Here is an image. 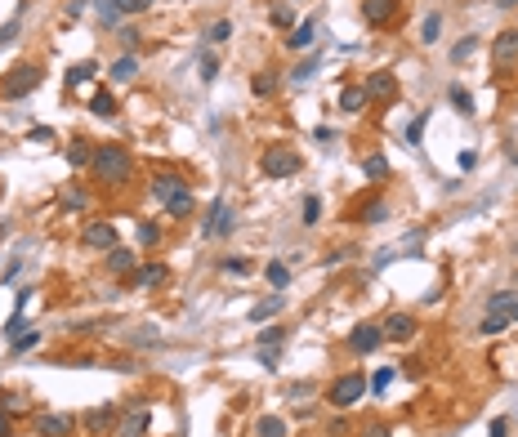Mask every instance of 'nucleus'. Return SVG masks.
<instances>
[{
	"mask_svg": "<svg viewBox=\"0 0 518 437\" xmlns=\"http://www.w3.org/2000/svg\"><path fill=\"white\" fill-rule=\"evenodd\" d=\"M505 429H510V424H505V420H496V424H492V437H505Z\"/></svg>",
	"mask_w": 518,
	"mask_h": 437,
	"instance_id": "56",
	"label": "nucleus"
},
{
	"mask_svg": "<svg viewBox=\"0 0 518 437\" xmlns=\"http://www.w3.org/2000/svg\"><path fill=\"white\" fill-rule=\"evenodd\" d=\"M366 437H389V429H384V424H371V429H366Z\"/></svg>",
	"mask_w": 518,
	"mask_h": 437,
	"instance_id": "55",
	"label": "nucleus"
},
{
	"mask_svg": "<svg viewBox=\"0 0 518 437\" xmlns=\"http://www.w3.org/2000/svg\"><path fill=\"white\" fill-rule=\"evenodd\" d=\"M99 14H103V23H108V27H117V23H121V9H117V0H99Z\"/></svg>",
	"mask_w": 518,
	"mask_h": 437,
	"instance_id": "34",
	"label": "nucleus"
},
{
	"mask_svg": "<svg viewBox=\"0 0 518 437\" xmlns=\"http://www.w3.org/2000/svg\"><path fill=\"white\" fill-rule=\"evenodd\" d=\"M496 5H501V9H518V0H496Z\"/></svg>",
	"mask_w": 518,
	"mask_h": 437,
	"instance_id": "57",
	"label": "nucleus"
},
{
	"mask_svg": "<svg viewBox=\"0 0 518 437\" xmlns=\"http://www.w3.org/2000/svg\"><path fill=\"white\" fill-rule=\"evenodd\" d=\"M380 330H384V339L402 344V339H411V335H416V317H411V312H389Z\"/></svg>",
	"mask_w": 518,
	"mask_h": 437,
	"instance_id": "6",
	"label": "nucleus"
},
{
	"mask_svg": "<svg viewBox=\"0 0 518 437\" xmlns=\"http://www.w3.org/2000/svg\"><path fill=\"white\" fill-rule=\"evenodd\" d=\"M148 5H152V0H117V9H121V14H143Z\"/></svg>",
	"mask_w": 518,
	"mask_h": 437,
	"instance_id": "43",
	"label": "nucleus"
},
{
	"mask_svg": "<svg viewBox=\"0 0 518 437\" xmlns=\"http://www.w3.org/2000/svg\"><path fill=\"white\" fill-rule=\"evenodd\" d=\"M36 429H41V437H68L77 429V420L72 415H36Z\"/></svg>",
	"mask_w": 518,
	"mask_h": 437,
	"instance_id": "13",
	"label": "nucleus"
},
{
	"mask_svg": "<svg viewBox=\"0 0 518 437\" xmlns=\"http://www.w3.org/2000/svg\"><path fill=\"white\" fill-rule=\"evenodd\" d=\"M9 433H14V429H9V411L0 406V437H9Z\"/></svg>",
	"mask_w": 518,
	"mask_h": 437,
	"instance_id": "54",
	"label": "nucleus"
},
{
	"mask_svg": "<svg viewBox=\"0 0 518 437\" xmlns=\"http://www.w3.org/2000/svg\"><path fill=\"white\" fill-rule=\"evenodd\" d=\"M81 241H86V245H94V250H112V245H117V223L99 218V223H90L86 232H81Z\"/></svg>",
	"mask_w": 518,
	"mask_h": 437,
	"instance_id": "9",
	"label": "nucleus"
},
{
	"mask_svg": "<svg viewBox=\"0 0 518 437\" xmlns=\"http://www.w3.org/2000/svg\"><path fill=\"white\" fill-rule=\"evenodd\" d=\"M228 272H232V277H241V272H250V263L246 259H228Z\"/></svg>",
	"mask_w": 518,
	"mask_h": 437,
	"instance_id": "49",
	"label": "nucleus"
},
{
	"mask_svg": "<svg viewBox=\"0 0 518 437\" xmlns=\"http://www.w3.org/2000/svg\"><path fill=\"white\" fill-rule=\"evenodd\" d=\"M250 90H255L259 99H272V94H277V81H272V72H259L255 81H250Z\"/></svg>",
	"mask_w": 518,
	"mask_h": 437,
	"instance_id": "28",
	"label": "nucleus"
},
{
	"mask_svg": "<svg viewBox=\"0 0 518 437\" xmlns=\"http://www.w3.org/2000/svg\"><path fill=\"white\" fill-rule=\"evenodd\" d=\"M384 218H389V205H384V201H371L362 210V223H384Z\"/></svg>",
	"mask_w": 518,
	"mask_h": 437,
	"instance_id": "32",
	"label": "nucleus"
},
{
	"mask_svg": "<svg viewBox=\"0 0 518 437\" xmlns=\"http://www.w3.org/2000/svg\"><path fill=\"white\" fill-rule=\"evenodd\" d=\"M263 277L272 281V290H286V286H290V268H286L281 259H272L268 268H263Z\"/></svg>",
	"mask_w": 518,
	"mask_h": 437,
	"instance_id": "21",
	"label": "nucleus"
},
{
	"mask_svg": "<svg viewBox=\"0 0 518 437\" xmlns=\"http://www.w3.org/2000/svg\"><path fill=\"white\" fill-rule=\"evenodd\" d=\"M362 397H366V379L357 375V370H353V375H340L331 384V406H340V411H348V406L362 402Z\"/></svg>",
	"mask_w": 518,
	"mask_h": 437,
	"instance_id": "4",
	"label": "nucleus"
},
{
	"mask_svg": "<svg viewBox=\"0 0 518 437\" xmlns=\"http://www.w3.org/2000/svg\"><path fill=\"white\" fill-rule=\"evenodd\" d=\"M317 218H322V201H317V196H304V223L313 227Z\"/></svg>",
	"mask_w": 518,
	"mask_h": 437,
	"instance_id": "37",
	"label": "nucleus"
},
{
	"mask_svg": "<svg viewBox=\"0 0 518 437\" xmlns=\"http://www.w3.org/2000/svg\"><path fill=\"white\" fill-rule=\"evenodd\" d=\"M259 366L263 370H277V348H259Z\"/></svg>",
	"mask_w": 518,
	"mask_h": 437,
	"instance_id": "45",
	"label": "nucleus"
},
{
	"mask_svg": "<svg viewBox=\"0 0 518 437\" xmlns=\"http://www.w3.org/2000/svg\"><path fill=\"white\" fill-rule=\"evenodd\" d=\"M505 326H510V317H505V312H487V321H483V335H501Z\"/></svg>",
	"mask_w": 518,
	"mask_h": 437,
	"instance_id": "33",
	"label": "nucleus"
},
{
	"mask_svg": "<svg viewBox=\"0 0 518 437\" xmlns=\"http://www.w3.org/2000/svg\"><path fill=\"white\" fill-rule=\"evenodd\" d=\"M228 36H232V23H228V18H219V23L210 27V41H219V45H223Z\"/></svg>",
	"mask_w": 518,
	"mask_h": 437,
	"instance_id": "42",
	"label": "nucleus"
},
{
	"mask_svg": "<svg viewBox=\"0 0 518 437\" xmlns=\"http://www.w3.org/2000/svg\"><path fill=\"white\" fill-rule=\"evenodd\" d=\"M201 232L210 236V241H215V236H228V232H232V214H228V205H223V201H215V205H210V214H206Z\"/></svg>",
	"mask_w": 518,
	"mask_h": 437,
	"instance_id": "11",
	"label": "nucleus"
},
{
	"mask_svg": "<svg viewBox=\"0 0 518 437\" xmlns=\"http://www.w3.org/2000/svg\"><path fill=\"white\" fill-rule=\"evenodd\" d=\"M487 308H492V312H505V317H510V312L518 308V290H496L492 299H487Z\"/></svg>",
	"mask_w": 518,
	"mask_h": 437,
	"instance_id": "20",
	"label": "nucleus"
},
{
	"mask_svg": "<svg viewBox=\"0 0 518 437\" xmlns=\"http://www.w3.org/2000/svg\"><path fill=\"white\" fill-rule=\"evenodd\" d=\"M362 90H366V99H380V103H384V99H393V94H398V81H393V72H371Z\"/></svg>",
	"mask_w": 518,
	"mask_h": 437,
	"instance_id": "12",
	"label": "nucleus"
},
{
	"mask_svg": "<svg viewBox=\"0 0 518 437\" xmlns=\"http://www.w3.org/2000/svg\"><path fill=\"white\" fill-rule=\"evenodd\" d=\"M215 76H219V59H215V54H201V81L210 85Z\"/></svg>",
	"mask_w": 518,
	"mask_h": 437,
	"instance_id": "36",
	"label": "nucleus"
},
{
	"mask_svg": "<svg viewBox=\"0 0 518 437\" xmlns=\"http://www.w3.org/2000/svg\"><path fill=\"white\" fill-rule=\"evenodd\" d=\"M281 339H286V326H263L259 330V348H281Z\"/></svg>",
	"mask_w": 518,
	"mask_h": 437,
	"instance_id": "29",
	"label": "nucleus"
},
{
	"mask_svg": "<svg viewBox=\"0 0 518 437\" xmlns=\"http://www.w3.org/2000/svg\"><path fill=\"white\" fill-rule=\"evenodd\" d=\"M469 54H474V36H465V41H460L456 50H451V63H465Z\"/></svg>",
	"mask_w": 518,
	"mask_h": 437,
	"instance_id": "41",
	"label": "nucleus"
},
{
	"mask_svg": "<svg viewBox=\"0 0 518 437\" xmlns=\"http://www.w3.org/2000/svg\"><path fill=\"white\" fill-rule=\"evenodd\" d=\"M317 63H322V59H308V63H304V68H295V81H308V76H313V72H317Z\"/></svg>",
	"mask_w": 518,
	"mask_h": 437,
	"instance_id": "47",
	"label": "nucleus"
},
{
	"mask_svg": "<svg viewBox=\"0 0 518 437\" xmlns=\"http://www.w3.org/2000/svg\"><path fill=\"white\" fill-rule=\"evenodd\" d=\"M362 174L366 179H389V161H384L380 152H371V156L362 161Z\"/></svg>",
	"mask_w": 518,
	"mask_h": 437,
	"instance_id": "22",
	"label": "nucleus"
},
{
	"mask_svg": "<svg viewBox=\"0 0 518 437\" xmlns=\"http://www.w3.org/2000/svg\"><path fill=\"white\" fill-rule=\"evenodd\" d=\"M380 344H384V330L380 326H353V330H348V348H353V353H375Z\"/></svg>",
	"mask_w": 518,
	"mask_h": 437,
	"instance_id": "8",
	"label": "nucleus"
},
{
	"mask_svg": "<svg viewBox=\"0 0 518 437\" xmlns=\"http://www.w3.org/2000/svg\"><path fill=\"white\" fill-rule=\"evenodd\" d=\"M510 321H518V308H514V312H510Z\"/></svg>",
	"mask_w": 518,
	"mask_h": 437,
	"instance_id": "58",
	"label": "nucleus"
},
{
	"mask_svg": "<svg viewBox=\"0 0 518 437\" xmlns=\"http://www.w3.org/2000/svg\"><path fill=\"white\" fill-rule=\"evenodd\" d=\"M130 170H135V161H130L126 148H117V143L94 148V174H99V183H126Z\"/></svg>",
	"mask_w": 518,
	"mask_h": 437,
	"instance_id": "1",
	"label": "nucleus"
},
{
	"mask_svg": "<svg viewBox=\"0 0 518 437\" xmlns=\"http://www.w3.org/2000/svg\"><path fill=\"white\" fill-rule=\"evenodd\" d=\"M281 303H286L281 294H268V299H259V303H255V312H250V317H255V326H259V321H268V317H277Z\"/></svg>",
	"mask_w": 518,
	"mask_h": 437,
	"instance_id": "19",
	"label": "nucleus"
},
{
	"mask_svg": "<svg viewBox=\"0 0 518 437\" xmlns=\"http://www.w3.org/2000/svg\"><path fill=\"white\" fill-rule=\"evenodd\" d=\"M27 139H32V143H50V125H36V130H27Z\"/></svg>",
	"mask_w": 518,
	"mask_h": 437,
	"instance_id": "46",
	"label": "nucleus"
},
{
	"mask_svg": "<svg viewBox=\"0 0 518 437\" xmlns=\"http://www.w3.org/2000/svg\"><path fill=\"white\" fill-rule=\"evenodd\" d=\"M362 103H366V90H362V85H348V90L340 94V112H357Z\"/></svg>",
	"mask_w": 518,
	"mask_h": 437,
	"instance_id": "23",
	"label": "nucleus"
},
{
	"mask_svg": "<svg viewBox=\"0 0 518 437\" xmlns=\"http://www.w3.org/2000/svg\"><path fill=\"white\" fill-rule=\"evenodd\" d=\"M108 268L117 272V277H126V272L135 268V254H130V250H121V245H112V250H108Z\"/></svg>",
	"mask_w": 518,
	"mask_h": 437,
	"instance_id": "18",
	"label": "nucleus"
},
{
	"mask_svg": "<svg viewBox=\"0 0 518 437\" xmlns=\"http://www.w3.org/2000/svg\"><path fill=\"white\" fill-rule=\"evenodd\" d=\"M117 406H99V411H86L81 415V429H90V433H117Z\"/></svg>",
	"mask_w": 518,
	"mask_h": 437,
	"instance_id": "10",
	"label": "nucleus"
},
{
	"mask_svg": "<svg viewBox=\"0 0 518 437\" xmlns=\"http://www.w3.org/2000/svg\"><path fill=\"white\" fill-rule=\"evenodd\" d=\"M148 424H152V415H148V411H130L126 420L117 424V433H121V437H143Z\"/></svg>",
	"mask_w": 518,
	"mask_h": 437,
	"instance_id": "17",
	"label": "nucleus"
},
{
	"mask_svg": "<svg viewBox=\"0 0 518 437\" xmlns=\"http://www.w3.org/2000/svg\"><path fill=\"white\" fill-rule=\"evenodd\" d=\"M68 161L72 165H94V148L86 143V139H77V143L68 148Z\"/></svg>",
	"mask_w": 518,
	"mask_h": 437,
	"instance_id": "24",
	"label": "nucleus"
},
{
	"mask_svg": "<svg viewBox=\"0 0 518 437\" xmlns=\"http://www.w3.org/2000/svg\"><path fill=\"white\" fill-rule=\"evenodd\" d=\"M272 27H295V9L277 5V9H272Z\"/></svg>",
	"mask_w": 518,
	"mask_h": 437,
	"instance_id": "35",
	"label": "nucleus"
},
{
	"mask_svg": "<svg viewBox=\"0 0 518 437\" xmlns=\"http://www.w3.org/2000/svg\"><path fill=\"white\" fill-rule=\"evenodd\" d=\"M438 32H442V18H438V14H429V18H425V27H420V36H425V41L433 45V41H438Z\"/></svg>",
	"mask_w": 518,
	"mask_h": 437,
	"instance_id": "38",
	"label": "nucleus"
},
{
	"mask_svg": "<svg viewBox=\"0 0 518 437\" xmlns=\"http://www.w3.org/2000/svg\"><path fill=\"white\" fill-rule=\"evenodd\" d=\"M94 72H99V63H94V59H86V63H77V68L68 72V85H81V81H90Z\"/></svg>",
	"mask_w": 518,
	"mask_h": 437,
	"instance_id": "30",
	"label": "nucleus"
},
{
	"mask_svg": "<svg viewBox=\"0 0 518 437\" xmlns=\"http://www.w3.org/2000/svg\"><path fill=\"white\" fill-rule=\"evenodd\" d=\"M14 36H18V18H14V23H5V27H0V45H9Z\"/></svg>",
	"mask_w": 518,
	"mask_h": 437,
	"instance_id": "48",
	"label": "nucleus"
},
{
	"mask_svg": "<svg viewBox=\"0 0 518 437\" xmlns=\"http://www.w3.org/2000/svg\"><path fill=\"white\" fill-rule=\"evenodd\" d=\"M135 72H139V59H135V54H126V59L112 63V76H117V81H130Z\"/></svg>",
	"mask_w": 518,
	"mask_h": 437,
	"instance_id": "27",
	"label": "nucleus"
},
{
	"mask_svg": "<svg viewBox=\"0 0 518 437\" xmlns=\"http://www.w3.org/2000/svg\"><path fill=\"white\" fill-rule=\"evenodd\" d=\"M166 281H170V268H166V263H148V268H139V272H135V286H139V290L166 286Z\"/></svg>",
	"mask_w": 518,
	"mask_h": 437,
	"instance_id": "15",
	"label": "nucleus"
},
{
	"mask_svg": "<svg viewBox=\"0 0 518 437\" xmlns=\"http://www.w3.org/2000/svg\"><path fill=\"white\" fill-rule=\"evenodd\" d=\"M389 379H393V370L384 366V370H375V379H371V393H384L389 388Z\"/></svg>",
	"mask_w": 518,
	"mask_h": 437,
	"instance_id": "44",
	"label": "nucleus"
},
{
	"mask_svg": "<svg viewBox=\"0 0 518 437\" xmlns=\"http://www.w3.org/2000/svg\"><path fill=\"white\" fill-rule=\"evenodd\" d=\"M139 241H143V245H157V241H161V227H157V223H139Z\"/></svg>",
	"mask_w": 518,
	"mask_h": 437,
	"instance_id": "40",
	"label": "nucleus"
},
{
	"mask_svg": "<svg viewBox=\"0 0 518 437\" xmlns=\"http://www.w3.org/2000/svg\"><path fill=\"white\" fill-rule=\"evenodd\" d=\"M425 121H429V116H425V112H420V116H416V121H411V125H407V143H411V148H416V143H420V134H425Z\"/></svg>",
	"mask_w": 518,
	"mask_h": 437,
	"instance_id": "39",
	"label": "nucleus"
},
{
	"mask_svg": "<svg viewBox=\"0 0 518 437\" xmlns=\"http://www.w3.org/2000/svg\"><path fill=\"white\" fill-rule=\"evenodd\" d=\"M313 393V384H290V402H295V397H308Z\"/></svg>",
	"mask_w": 518,
	"mask_h": 437,
	"instance_id": "51",
	"label": "nucleus"
},
{
	"mask_svg": "<svg viewBox=\"0 0 518 437\" xmlns=\"http://www.w3.org/2000/svg\"><path fill=\"white\" fill-rule=\"evenodd\" d=\"M36 85H41V68H32V63H23V68H14L5 76V99H23V94H32Z\"/></svg>",
	"mask_w": 518,
	"mask_h": 437,
	"instance_id": "5",
	"label": "nucleus"
},
{
	"mask_svg": "<svg viewBox=\"0 0 518 437\" xmlns=\"http://www.w3.org/2000/svg\"><path fill=\"white\" fill-rule=\"evenodd\" d=\"M259 170H263L268 179H290V174H299V156H295V148H263Z\"/></svg>",
	"mask_w": 518,
	"mask_h": 437,
	"instance_id": "3",
	"label": "nucleus"
},
{
	"mask_svg": "<svg viewBox=\"0 0 518 437\" xmlns=\"http://www.w3.org/2000/svg\"><path fill=\"white\" fill-rule=\"evenodd\" d=\"M152 196L166 205L175 218H188L192 214V187L183 183V179H175V174H157L152 179Z\"/></svg>",
	"mask_w": 518,
	"mask_h": 437,
	"instance_id": "2",
	"label": "nucleus"
},
{
	"mask_svg": "<svg viewBox=\"0 0 518 437\" xmlns=\"http://www.w3.org/2000/svg\"><path fill=\"white\" fill-rule=\"evenodd\" d=\"M121 41H126V50H135V45H139V32H135V27H126V32H121Z\"/></svg>",
	"mask_w": 518,
	"mask_h": 437,
	"instance_id": "50",
	"label": "nucleus"
},
{
	"mask_svg": "<svg viewBox=\"0 0 518 437\" xmlns=\"http://www.w3.org/2000/svg\"><path fill=\"white\" fill-rule=\"evenodd\" d=\"M451 103H456V108L465 112V116H474V99H469V90H465V85H451Z\"/></svg>",
	"mask_w": 518,
	"mask_h": 437,
	"instance_id": "31",
	"label": "nucleus"
},
{
	"mask_svg": "<svg viewBox=\"0 0 518 437\" xmlns=\"http://www.w3.org/2000/svg\"><path fill=\"white\" fill-rule=\"evenodd\" d=\"M36 339H41V335H36V330H32V335H18V344H14V348H18V353H23V348H32Z\"/></svg>",
	"mask_w": 518,
	"mask_h": 437,
	"instance_id": "52",
	"label": "nucleus"
},
{
	"mask_svg": "<svg viewBox=\"0 0 518 437\" xmlns=\"http://www.w3.org/2000/svg\"><path fill=\"white\" fill-rule=\"evenodd\" d=\"M492 59H496V68H505V63H514V59H518V32H501V36H496Z\"/></svg>",
	"mask_w": 518,
	"mask_h": 437,
	"instance_id": "14",
	"label": "nucleus"
},
{
	"mask_svg": "<svg viewBox=\"0 0 518 437\" xmlns=\"http://www.w3.org/2000/svg\"><path fill=\"white\" fill-rule=\"evenodd\" d=\"M313 36H317V23L308 18V23L290 27V36H286V50H290V54H295V50H313Z\"/></svg>",
	"mask_w": 518,
	"mask_h": 437,
	"instance_id": "16",
	"label": "nucleus"
},
{
	"mask_svg": "<svg viewBox=\"0 0 518 437\" xmlns=\"http://www.w3.org/2000/svg\"><path fill=\"white\" fill-rule=\"evenodd\" d=\"M398 0H366V5H362V18H366V23H371V27H389L393 23V18H398Z\"/></svg>",
	"mask_w": 518,
	"mask_h": 437,
	"instance_id": "7",
	"label": "nucleus"
},
{
	"mask_svg": "<svg viewBox=\"0 0 518 437\" xmlns=\"http://www.w3.org/2000/svg\"><path fill=\"white\" fill-rule=\"evenodd\" d=\"M326 433H331V437H344V433H348V424H344V420H331V429H326Z\"/></svg>",
	"mask_w": 518,
	"mask_h": 437,
	"instance_id": "53",
	"label": "nucleus"
},
{
	"mask_svg": "<svg viewBox=\"0 0 518 437\" xmlns=\"http://www.w3.org/2000/svg\"><path fill=\"white\" fill-rule=\"evenodd\" d=\"M255 433H259V437H286V424H281L277 415H259Z\"/></svg>",
	"mask_w": 518,
	"mask_h": 437,
	"instance_id": "25",
	"label": "nucleus"
},
{
	"mask_svg": "<svg viewBox=\"0 0 518 437\" xmlns=\"http://www.w3.org/2000/svg\"><path fill=\"white\" fill-rule=\"evenodd\" d=\"M514 286H518V277H514Z\"/></svg>",
	"mask_w": 518,
	"mask_h": 437,
	"instance_id": "59",
	"label": "nucleus"
},
{
	"mask_svg": "<svg viewBox=\"0 0 518 437\" xmlns=\"http://www.w3.org/2000/svg\"><path fill=\"white\" fill-rule=\"evenodd\" d=\"M90 112H94V116H112V112H117V99H112L108 90H99V94L90 99Z\"/></svg>",
	"mask_w": 518,
	"mask_h": 437,
	"instance_id": "26",
	"label": "nucleus"
}]
</instances>
